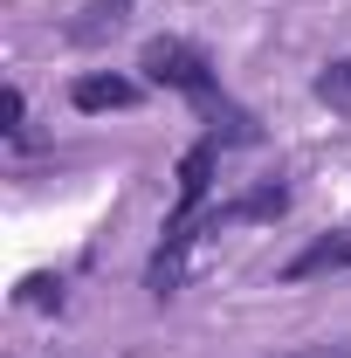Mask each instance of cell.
Segmentation results:
<instances>
[{
    "label": "cell",
    "instance_id": "277c9868",
    "mask_svg": "<svg viewBox=\"0 0 351 358\" xmlns=\"http://www.w3.org/2000/svg\"><path fill=\"white\" fill-rule=\"evenodd\" d=\"M331 268H351V227L345 234H317L303 255L282 262V282H310V275H331Z\"/></svg>",
    "mask_w": 351,
    "mask_h": 358
},
{
    "label": "cell",
    "instance_id": "7a4b0ae2",
    "mask_svg": "<svg viewBox=\"0 0 351 358\" xmlns=\"http://www.w3.org/2000/svg\"><path fill=\"white\" fill-rule=\"evenodd\" d=\"M214 166H220V138H193L186 159H179V200H173V214H166V234H159L152 262H145V289H152L159 303L186 282V255H193V234H200V221H207Z\"/></svg>",
    "mask_w": 351,
    "mask_h": 358
},
{
    "label": "cell",
    "instance_id": "5b68a950",
    "mask_svg": "<svg viewBox=\"0 0 351 358\" xmlns=\"http://www.w3.org/2000/svg\"><path fill=\"white\" fill-rule=\"evenodd\" d=\"M69 103H76V110H131L138 83L131 76H76V83H69Z\"/></svg>",
    "mask_w": 351,
    "mask_h": 358
},
{
    "label": "cell",
    "instance_id": "52a82bcc",
    "mask_svg": "<svg viewBox=\"0 0 351 358\" xmlns=\"http://www.w3.org/2000/svg\"><path fill=\"white\" fill-rule=\"evenodd\" d=\"M317 96H324L331 110H351V55H338V62L317 76Z\"/></svg>",
    "mask_w": 351,
    "mask_h": 358
},
{
    "label": "cell",
    "instance_id": "6da1fadb",
    "mask_svg": "<svg viewBox=\"0 0 351 358\" xmlns=\"http://www.w3.org/2000/svg\"><path fill=\"white\" fill-rule=\"evenodd\" d=\"M138 69H145V76H152L159 90L186 96V103L200 110L207 138H220V145H262V124H255V110H241V103L220 90L214 62H207V55H200L193 42H179V35H159V42H145Z\"/></svg>",
    "mask_w": 351,
    "mask_h": 358
},
{
    "label": "cell",
    "instance_id": "8992f818",
    "mask_svg": "<svg viewBox=\"0 0 351 358\" xmlns=\"http://www.w3.org/2000/svg\"><path fill=\"white\" fill-rule=\"evenodd\" d=\"M124 21H131V0H89V7H83V21H69L62 35H69L76 48H89V42H103V35H117Z\"/></svg>",
    "mask_w": 351,
    "mask_h": 358
},
{
    "label": "cell",
    "instance_id": "9c48e42d",
    "mask_svg": "<svg viewBox=\"0 0 351 358\" xmlns=\"http://www.w3.org/2000/svg\"><path fill=\"white\" fill-rule=\"evenodd\" d=\"M282 358H351V345H296V352H282Z\"/></svg>",
    "mask_w": 351,
    "mask_h": 358
},
{
    "label": "cell",
    "instance_id": "ba28073f",
    "mask_svg": "<svg viewBox=\"0 0 351 358\" xmlns=\"http://www.w3.org/2000/svg\"><path fill=\"white\" fill-rule=\"evenodd\" d=\"M21 117H28V96H21V90H7V138H21Z\"/></svg>",
    "mask_w": 351,
    "mask_h": 358
},
{
    "label": "cell",
    "instance_id": "3957f363",
    "mask_svg": "<svg viewBox=\"0 0 351 358\" xmlns=\"http://www.w3.org/2000/svg\"><path fill=\"white\" fill-rule=\"evenodd\" d=\"M282 207H289V186H282V179H268V186H255V193H241V200L214 207V214L200 221V234H220V227H234V221H275Z\"/></svg>",
    "mask_w": 351,
    "mask_h": 358
}]
</instances>
